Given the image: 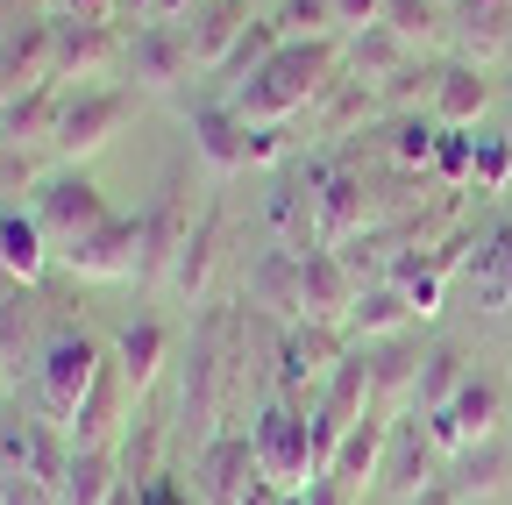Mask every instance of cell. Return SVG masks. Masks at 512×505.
<instances>
[{"label": "cell", "mask_w": 512, "mask_h": 505, "mask_svg": "<svg viewBox=\"0 0 512 505\" xmlns=\"http://www.w3.org/2000/svg\"><path fill=\"white\" fill-rule=\"evenodd\" d=\"M377 107H384V100H377V86H363V79H335L328 93H320L313 121H306V129H313L306 143H342V136H356Z\"/></svg>", "instance_id": "27"}, {"label": "cell", "mask_w": 512, "mask_h": 505, "mask_svg": "<svg viewBox=\"0 0 512 505\" xmlns=\"http://www.w3.org/2000/svg\"><path fill=\"white\" fill-rule=\"evenodd\" d=\"M50 15H79V22H114V0H50Z\"/></svg>", "instance_id": "49"}, {"label": "cell", "mask_w": 512, "mask_h": 505, "mask_svg": "<svg viewBox=\"0 0 512 505\" xmlns=\"http://www.w3.org/2000/svg\"><path fill=\"white\" fill-rule=\"evenodd\" d=\"M114 65H128V43L114 22H79V15H57V57H50V79L57 86H93Z\"/></svg>", "instance_id": "12"}, {"label": "cell", "mask_w": 512, "mask_h": 505, "mask_svg": "<svg viewBox=\"0 0 512 505\" xmlns=\"http://www.w3.org/2000/svg\"><path fill=\"white\" fill-rule=\"evenodd\" d=\"M136 86H79V93H64V114H57V129H50V157L64 164H86L93 150H107L128 121H136Z\"/></svg>", "instance_id": "3"}, {"label": "cell", "mask_w": 512, "mask_h": 505, "mask_svg": "<svg viewBox=\"0 0 512 505\" xmlns=\"http://www.w3.org/2000/svg\"><path fill=\"white\" fill-rule=\"evenodd\" d=\"M136 406V392H128V377H121V363L107 356L100 363V377H93V392H86V406H79V420H72V449H114V434H121V413Z\"/></svg>", "instance_id": "18"}, {"label": "cell", "mask_w": 512, "mask_h": 505, "mask_svg": "<svg viewBox=\"0 0 512 505\" xmlns=\"http://www.w3.org/2000/svg\"><path fill=\"white\" fill-rule=\"evenodd\" d=\"M477 363L463 356V342H434L427 356H420V392H413V413H441L448 399L463 392V377H470Z\"/></svg>", "instance_id": "35"}, {"label": "cell", "mask_w": 512, "mask_h": 505, "mask_svg": "<svg viewBox=\"0 0 512 505\" xmlns=\"http://www.w3.org/2000/svg\"><path fill=\"white\" fill-rule=\"evenodd\" d=\"M200 214L207 207H192V164L178 157V164H164V185H157V207L143 214V285H171V271H178V257H185V242H192V228H200Z\"/></svg>", "instance_id": "5"}, {"label": "cell", "mask_w": 512, "mask_h": 505, "mask_svg": "<svg viewBox=\"0 0 512 505\" xmlns=\"http://www.w3.org/2000/svg\"><path fill=\"white\" fill-rule=\"evenodd\" d=\"M221 257H228V200H207L200 228H192L185 257H178V271H171V292H178L185 306H207V292H214V271H221Z\"/></svg>", "instance_id": "16"}, {"label": "cell", "mask_w": 512, "mask_h": 505, "mask_svg": "<svg viewBox=\"0 0 512 505\" xmlns=\"http://www.w3.org/2000/svg\"><path fill=\"white\" fill-rule=\"evenodd\" d=\"M285 505H306V491H285Z\"/></svg>", "instance_id": "51"}, {"label": "cell", "mask_w": 512, "mask_h": 505, "mask_svg": "<svg viewBox=\"0 0 512 505\" xmlns=\"http://www.w3.org/2000/svg\"><path fill=\"white\" fill-rule=\"evenodd\" d=\"M249 36V0H200L192 8V50H200V72H228V57Z\"/></svg>", "instance_id": "21"}, {"label": "cell", "mask_w": 512, "mask_h": 505, "mask_svg": "<svg viewBox=\"0 0 512 505\" xmlns=\"http://www.w3.org/2000/svg\"><path fill=\"white\" fill-rule=\"evenodd\" d=\"M335 79H342V43L335 36H285L264 65L228 93V107H235L242 129H292L299 114L320 107V93Z\"/></svg>", "instance_id": "1"}, {"label": "cell", "mask_w": 512, "mask_h": 505, "mask_svg": "<svg viewBox=\"0 0 512 505\" xmlns=\"http://www.w3.org/2000/svg\"><path fill=\"white\" fill-rule=\"evenodd\" d=\"M72 470V441L64 427H50L43 413H8L0 420V477H36V484H64Z\"/></svg>", "instance_id": "10"}, {"label": "cell", "mask_w": 512, "mask_h": 505, "mask_svg": "<svg viewBox=\"0 0 512 505\" xmlns=\"http://www.w3.org/2000/svg\"><path fill=\"white\" fill-rule=\"evenodd\" d=\"M249 456L256 477L278 484V491H313L320 484V449H313V413H299L292 399H264L249 413Z\"/></svg>", "instance_id": "2"}, {"label": "cell", "mask_w": 512, "mask_h": 505, "mask_svg": "<svg viewBox=\"0 0 512 505\" xmlns=\"http://www.w3.org/2000/svg\"><path fill=\"white\" fill-rule=\"evenodd\" d=\"M100 363H107V349H100L93 335H57V342L43 349V363H36V413H43L50 427L72 434V420H79V406H86V392H93Z\"/></svg>", "instance_id": "7"}, {"label": "cell", "mask_w": 512, "mask_h": 505, "mask_svg": "<svg viewBox=\"0 0 512 505\" xmlns=\"http://www.w3.org/2000/svg\"><path fill=\"white\" fill-rule=\"evenodd\" d=\"M456 36L463 65H498L512 50V0H456Z\"/></svg>", "instance_id": "25"}, {"label": "cell", "mask_w": 512, "mask_h": 505, "mask_svg": "<svg viewBox=\"0 0 512 505\" xmlns=\"http://www.w3.org/2000/svg\"><path fill=\"white\" fill-rule=\"evenodd\" d=\"M164 441H171V420H164L157 406H143L136 427H128V434H121V449H114V456H121V477H128V484L164 477V470H171V463H164Z\"/></svg>", "instance_id": "34"}, {"label": "cell", "mask_w": 512, "mask_h": 505, "mask_svg": "<svg viewBox=\"0 0 512 505\" xmlns=\"http://www.w3.org/2000/svg\"><path fill=\"white\" fill-rule=\"evenodd\" d=\"M292 157V129H249V171L256 164H285Z\"/></svg>", "instance_id": "43"}, {"label": "cell", "mask_w": 512, "mask_h": 505, "mask_svg": "<svg viewBox=\"0 0 512 505\" xmlns=\"http://www.w3.org/2000/svg\"><path fill=\"white\" fill-rule=\"evenodd\" d=\"M484 107H491V79H484V65H441V79H434V100H427V114L441 121V129H477L484 121Z\"/></svg>", "instance_id": "22"}, {"label": "cell", "mask_w": 512, "mask_h": 505, "mask_svg": "<svg viewBox=\"0 0 512 505\" xmlns=\"http://www.w3.org/2000/svg\"><path fill=\"white\" fill-rule=\"evenodd\" d=\"M406 505H470V498H463V484H456V470H441V477H434V484H420V491H413Z\"/></svg>", "instance_id": "46"}, {"label": "cell", "mask_w": 512, "mask_h": 505, "mask_svg": "<svg viewBox=\"0 0 512 505\" xmlns=\"http://www.w3.org/2000/svg\"><path fill=\"white\" fill-rule=\"evenodd\" d=\"M143 505H200V498H192V477L164 470V477H150V484H143Z\"/></svg>", "instance_id": "44"}, {"label": "cell", "mask_w": 512, "mask_h": 505, "mask_svg": "<svg viewBox=\"0 0 512 505\" xmlns=\"http://www.w3.org/2000/svg\"><path fill=\"white\" fill-rule=\"evenodd\" d=\"M8 100H15V93H8V79H0V114H8Z\"/></svg>", "instance_id": "50"}, {"label": "cell", "mask_w": 512, "mask_h": 505, "mask_svg": "<svg viewBox=\"0 0 512 505\" xmlns=\"http://www.w3.org/2000/svg\"><path fill=\"white\" fill-rule=\"evenodd\" d=\"M64 93H72V86H57V79L22 86V93L8 100V114H0V143H50L57 114H64Z\"/></svg>", "instance_id": "29"}, {"label": "cell", "mask_w": 512, "mask_h": 505, "mask_svg": "<svg viewBox=\"0 0 512 505\" xmlns=\"http://www.w3.org/2000/svg\"><path fill=\"white\" fill-rule=\"evenodd\" d=\"M470 505H491V498H470Z\"/></svg>", "instance_id": "53"}, {"label": "cell", "mask_w": 512, "mask_h": 505, "mask_svg": "<svg viewBox=\"0 0 512 505\" xmlns=\"http://www.w3.org/2000/svg\"><path fill=\"white\" fill-rule=\"evenodd\" d=\"M164 356H171V328L164 321H128L121 342H114V363H121V377H128V392H136V399L157 385Z\"/></svg>", "instance_id": "31"}, {"label": "cell", "mask_w": 512, "mask_h": 505, "mask_svg": "<svg viewBox=\"0 0 512 505\" xmlns=\"http://www.w3.org/2000/svg\"><path fill=\"white\" fill-rule=\"evenodd\" d=\"M192 8L200 0H136V29L143 22H192Z\"/></svg>", "instance_id": "47"}, {"label": "cell", "mask_w": 512, "mask_h": 505, "mask_svg": "<svg viewBox=\"0 0 512 505\" xmlns=\"http://www.w3.org/2000/svg\"><path fill=\"white\" fill-rule=\"evenodd\" d=\"M470 171H477V136H470V129H441V143H434V178L463 185Z\"/></svg>", "instance_id": "42"}, {"label": "cell", "mask_w": 512, "mask_h": 505, "mask_svg": "<svg viewBox=\"0 0 512 505\" xmlns=\"http://www.w3.org/2000/svg\"><path fill=\"white\" fill-rule=\"evenodd\" d=\"M427 420V434H434V449H441V463H456V456H470V449H484V441H498V420H505V370H470L463 377V392L448 399L441 413H420Z\"/></svg>", "instance_id": "4"}, {"label": "cell", "mask_w": 512, "mask_h": 505, "mask_svg": "<svg viewBox=\"0 0 512 505\" xmlns=\"http://www.w3.org/2000/svg\"><path fill=\"white\" fill-rule=\"evenodd\" d=\"M57 264L86 278V285H121L143 271V214H107L93 235H79L72 249H57Z\"/></svg>", "instance_id": "9"}, {"label": "cell", "mask_w": 512, "mask_h": 505, "mask_svg": "<svg viewBox=\"0 0 512 505\" xmlns=\"http://www.w3.org/2000/svg\"><path fill=\"white\" fill-rule=\"evenodd\" d=\"M256 491V456H249V427H221L200 456H192V498L200 505H242Z\"/></svg>", "instance_id": "14"}, {"label": "cell", "mask_w": 512, "mask_h": 505, "mask_svg": "<svg viewBox=\"0 0 512 505\" xmlns=\"http://www.w3.org/2000/svg\"><path fill=\"white\" fill-rule=\"evenodd\" d=\"M434 143H441V121L434 114H399L392 129H384V164H399L406 178L413 171L427 178L434 171Z\"/></svg>", "instance_id": "36"}, {"label": "cell", "mask_w": 512, "mask_h": 505, "mask_svg": "<svg viewBox=\"0 0 512 505\" xmlns=\"http://www.w3.org/2000/svg\"><path fill=\"white\" fill-rule=\"evenodd\" d=\"M356 278H349V264L335 257V249H306V321H349V306H356Z\"/></svg>", "instance_id": "28"}, {"label": "cell", "mask_w": 512, "mask_h": 505, "mask_svg": "<svg viewBox=\"0 0 512 505\" xmlns=\"http://www.w3.org/2000/svg\"><path fill=\"white\" fill-rule=\"evenodd\" d=\"M0 385H8V356H0Z\"/></svg>", "instance_id": "52"}, {"label": "cell", "mask_w": 512, "mask_h": 505, "mask_svg": "<svg viewBox=\"0 0 512 505\" xmlns=\"http://www.w3.org/2000/svg\"><path fill=\"white\" fill-rule=\"evenodd\" d=\"M192 150L214 178L249 171V129L235 121V107H192Z\"/></svg>", "instance_id": "23"}, {"label": "cell", "mask_w": 512, "mask_h": 505, "mask_svg": "<svg viewBox=\"0 0 512 505\" xmlns=\"http://www.w3.org/2000/svg\"><path fill=\"white\" fill-rule=\"evenodd\" d=\"M342 328H349V335L370 349V342H392V335H406V328H413V306H406V292H399V285H363Z\"/></svg>", "instance_id": "30"}, {"label": "cell", "mask_w": 512, "mask_h": 505, "mask_svg": "<svg viewBox=\"0 0 512 505\" xmlns=\"http://www.w3.org/2000/svg\"><path fill=\"white\" fill-rule=\"evenodd\" d=\"M242 306L271 313L278 328H299V321H306V249L271 242L264 257L249 264V278H242Z\"/></svg>", "instance_id": "13"}, {"label": "cell", "mask_w": 512, "mask_h": 505, "mask_svg": "<svg viewBox=\"0 0 512 505\" xmlns=\"http://www.w3.org/2000/svg\"><path fill=\"white\" fill-rule=\"evenodd\" d=\"M384 285H399L406 306H413V321H427V313H441V292H448V271L427 257V249H406V257L384 271Z\"/></svg>", "instance_id": "37"}, {"label": "cell", "mask_w": 512, "mask_h": 505, "mask_svg": "<svg viewBox=\"0 0 512 505\" xmlns=\"http://www.w3.org/2000/svg\"><path fill=\"white\" fill-rule=\"evenodd\" d=\"M278 22H285V36H342L335 0H278Z\"/></svg>", "instance_id": "40"}, {"label": "cell", "mask_w": 512, "mask_h": 505, "mask_svg": "<svg viewBox=\"0 0 512 505\" xmlns=\"http://www.w3.org/2000/svg\"><path fill=\"white\" fill-rule=\"evenodd\" d=\"M420 342L413 335H392V342H370V399H377V413L384 420H406L413 413V392H420Z\"/></svg>", "instance_id": "17"}, {"label": "cell", "mask_w": 512, "mask_h": 505, "mask_svg": "<svg viewBox=\"0 0 512 505\" xmlns=\"http://www.w3.org/2000/svg\"><path fill=\"white\" fill-rule=\"evenodd\" d=\"M192 72H200L192 22H143L136 36H128V86H136V93H171Z\"/></svg>", "instance_id": "11"}, {"label": "cell", "mask_w": 512, "mask_h": 505, "mask_svg": "<svg viewBox=\"0 0 512 505\" xmlns=\"http://www.w3.org/2000/svg\"><path fill=\"white\" fill-rule=\"evenodd\" d=\"M0 505H57V491L36 477H0Z\"/></svg>", "instance_id": "45"}, {"label": "cell", "mask_w": 512, "mask_h": 505, "mask_svg": "<svg viewBox=\"0 0 512 505\" xmlns=\"http://www.w3.org/2000/svg\"><path fill=\"white\" fill-rule=\"evenodd\" d=\"M29 214H36V228L50 235V249H72L79 235H93L114 207H107V193H100V185L79 171V164H64V171H50V178H36L29 185Z\"/></svg>", "instance_id": "8"}, {"label": "cell", "mask_w": 512, "mask_h": 505, "mask_svg": "<svg viewBox=\"0 0 512 505\" xmlns=\"http://www.w3.org/2000/svg\"><path fill=\"white\" fill-rule=\"evenodd\" d=\"M413 57H420V50H406L392 29L377 22V29H356V43H349V72H356L363 86H377V100H384V86H392V79L413 65Z\"/></svg>", "instance_id": "33"}, {"label": "cell", "mask_w": 512, "mask_h": 505, "mask_svg": "<svg viewBox=\"0 0 512 505\" xmlns=\"http://www.w3.org/2000/svg\"><path fill=\"white\" fill-rule=\"evenodd\" d=\"M121 484L128 477H121L114 449H72V470H64V484H57V505H107Z\"/></svg>", "instance_id": "32"}, {"label": "cell", "mask_w": 512, "mask_h": 505, "mask_svg": "<svg viewBox=\"0 0 512 505\" xmlns=\"http://www.w3.org/2000/svg\"><path fill=\"white\" fill-rule=\"evenodd\" d=\"M384 449H392V420H384V413H370V420H356V427H349V441L335 449V463L320 470V477H328V484H342L349 498H363V491L377 484V470H384Z\"/></svg>", "instance_id": "19"}, {"label": "cell", "mask_w": 512, "mask_h": 505, "mask_svg": "<svg viewBox=\"0 0 512 505\" xmlns=\"http://www.w3.org/2000/svg\"><path fill=\"white\" fill-rule=\"evenodd\" d=\"M470 185H477V193H505V185H512V136H477Z\"/></svg>", "instance_id": "41"}, {"label": "cell", "mask_w": 512, "mask_h": 505, "mask_svg": "<svg viewBox=\"0 0 512 505\" xmlns=\"http://www.w3.org/2000/svg\"><path fill=\"white\" fill-rule=\"evenodd\" d=\"M441 477V449H434V434H427V420L420 413H406V420H392V449H384V470H377V484L392 491L399 505L420 491V484H434Z\"/></svg>", "instance_id": "15"}, {"label": "cell", "mask_w": 512, "mask_h": 505, "mask_svg": "<svg viewBox=\"0 0 512 505\" xmlns=\"http://www.w3.org/2000/svg\"><path fill=\"white\" fill-rule=\"evenodd\" d=\"M36 285H8V292H0V356H22L29 349V335H36V299H29Z\"/></svg>", "instance_id": "39"}, {"label": "cell", "mask_w": 512, "mask_h": 505, "mask_svg": "<svg viewBox=\"0 0 512 505\" xmlns=\"http://www.w3.org/2000/svg\"><path fill=\"white\" fill-rule=\"evenodd\" d=\"M342 356H349V328H335V321H299V328H285L271 392L292 399L299 413H313V406H320V385L342 370Z\"/></svg>", "instance_id": "6"}, {"label": "cell", "mask_w": 512, "mask_h": 505, "mask_svg": "<svg viewBox=\"0 0 512 505\" xmlns=\"http://www.w3.org/2000/svg\"><path fill=\"white\" fill-rule=\"evenodd\" d=\"M50 235L36 228V214H15V207H0V278L8 285H43L50 271Z\"/></svg>", "instance_id": "24"}, {"label": "cell", "mask_w": 512, "mask_h": 505, "mask_svg": "<svg viewBox=\"0 0 512 505\" xmlns=\"http://www.w3.org/2000/svg\"><path fill=\"white\" fill-rule=\"evenodd\" d=\"M470 299L484 313H512V221H491L470 249Z\"/></svg>", "instance_id": "20"}, {"label": "cell", "mask_w": 512, "mask_h": 505, "mask_svg": "<svg viewBox=\"0 0 512 505\" xmlns=\"http://www.w3.org/2000/svg\"><path fill=\"white\" fill-rule=\"evenodd\" d=\"M335 15H342V29H377L384 22V0H335Z\"/></svg>", "instance_id": "48"}, {"label": "cell", "mask_w": 512, "mask_h": 505, "mask_svg": "<svg viewBox=\"0 0 512 505\" xmlns=\"http://www.w3.org/2000/svg\"><path fill=\"white\" fill-rule=\"evenodd\" d=\"M384 29H392L406 50H427L441 36V0H384Z\"/></svg>", "instance_id": "38"}, {"label": "cell", "mask_w": 512, "mask_h": 505, "mask_svg": "<svg viewBox=\"0 0 512 505\" xmlns=\"http://www.w3.org/2000/svg\"><path fill=\"white\" fill-rule=\"evenodd\" d=\"M50 57H57V15L22 22L8 43H0V79H8V93L43 86V79H50Z\"/></svg>", "instance_id": "26"}]
</instances>
